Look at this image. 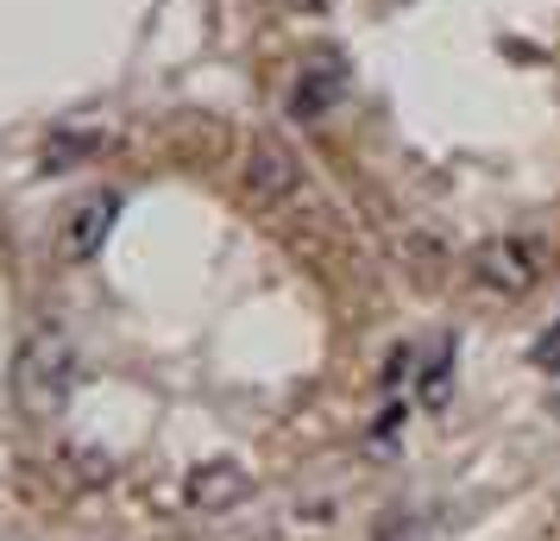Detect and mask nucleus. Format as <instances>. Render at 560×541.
I'll return each mask as SVG.
<instances>
[{"label":"nucleus","instance_id":"nucleus-7","mask_svg":"<svg viewBox=\"0 0 560 541\" xmlns=\"http://www.w3.org/2000/svg\"><path fill=\"white\" fill-rule=\"evenodd\" d=\"M290 7H303V13H322V7H328V0H290Z\"/></svg>","mask_w":560,"mask_h":541},{"label":"nucleus","instance_id":"nucleus-2","mask_svg":"<svg viewBox=\"0 0 560 541\" xmlns=\"http://www.w3.org/2000/svg\"><path fill=\"white\" fill-rule=\"evenodd\" d=\"M472 278L479 290H498V296H523V290L541 278V246L523 239V233H504V239H485L472 252Z\"/></svg>","mask_w":560,"mask_h":541},{"label":"nucleus","instance_id":"nucleus-1","mask_svg":"<svg viewBox=\"0 0 560 541\" xmlns=\"http://www.w3.org/2000/svg\"><path fill=\"white\" fill-rule=\"evenodd\" d=\"M13 390H20V410L26 415H57L77 397V346H70L63 328L26 334L20 360H13Z\"/></svg>","mask_w":560,"mask_h":541},{"label":"nucleus","instance_id":"nucleus-3","mask_svg":"<svg viewBox=\"0 0 560 541\" xmlns=\"http://www.w3.org/2000/svg\"><path fill=\"white\" fill-rule=\"evenodd\" d=\"M246 189H253L258 202H283V196H296L303 189V164L296 152L271 139V132H258L253 139V157H246Z\"/></svg>","mask_w":560,"mask_h":541},{"label":"nucleus","instance_id":"nucleus-4","mask_svg":"<svg viewBox=\"0 0 560 541\" xmlns=\"http://www.w3.org/2000/svg\"><path fill=\"white\" fill-rule=\"evenodd\" d=\"M114 214H120V196H107V189H95V196H82L77 208H70V214H63V239H57V246H63V258H95L107 246V227H114Z\"/></svg>","mask_w":560,"mask_h":541},{"label":"nucleus","instance_id":"nucleus-6","mask_svg":"<svg viewBox=\"0 0 560 541\" xmlns=\"http://www.w3.org/2000/svg\"><path fill=\"white\" fill-rule=\"evenodd\" d=\"M334 95H340V77H334V70H308L303 89L290 95V114H296V120H315V114H322Z\"/></svg>","mask_w":560,"mask_h":541},{"label":"nucleus","instance_id":"nucleus-5","mask_svg":"<svg viewBox=\"0 0 560 541\" xmlns=\"http://www.w3.org/2000/svg\"><path fill=\"white\" fill-rule=\"evenodd\" d=\"M246 491H253V479H246V466H233V460H208L183 479V497H189L196 510H228Z\"/></svg>","mask_w":560,"mask_h":541}]
</instances>
